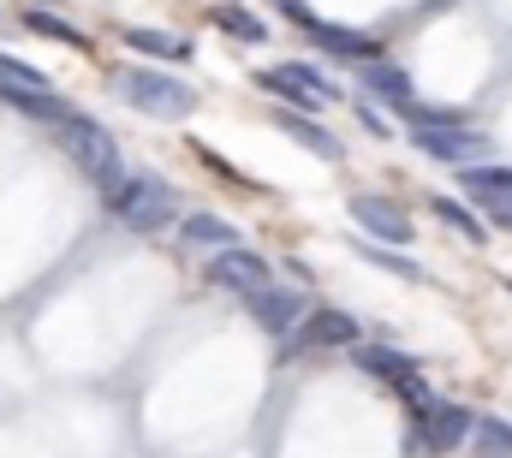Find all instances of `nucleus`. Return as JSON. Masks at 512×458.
Returning a JSON list of instances; mask_svg holds the SVG:
<instances>
[{
	"mask_svg": "<svg viewBox=\"0 0 512 458\" xmlns=\"http://www.w3.org/2000/svg\"><path fill=\"white\" fill-rule=\"evenodd\" d=\"M108 84H114V96L126 108H137V114H149V119H191L197 114V90L185 78H167V72H149V66H120Z\"/></svg>",
	"mask_w": 512,
	"mask_h": 458,
	"instance_id": "nucleus-1",
	"label": "nucleus"
},
{
	"mask_svg": "<svg viewBox=\"0 0 512 458\" xmlns=\"http://www.w3.org/2000/svg\"><path fill=\"white\" fill-rule=\"evenodd\" d=\"M60 149L72 155V167H78L90 185H102V191L126 185V161H120L114 131H108V125H96L90 114H72L66 125H60Z\"/></svg>",
	"mask_w": 512,
	"mask_h": 458,
	"instance_id": "nucleus-2",
	"label": "nucleus"
},
{
	"mask_svg": "<svg viewBox=\"0 0 512 458\" xmlns=\"http://www.w3.org/2000/svg\"><path fill=\"white\" fill-rule=\"evenodd\" d=\"M108 209H114V221H126L131 232H161L173 221V185L155 179V173H131L126 185L108 191Z\"/></svg>",
	"mask_w": 512,
	"mask_h": 458,
	"instance_id": "nucleus-3",
	"label": "nucleus"
},
{
	"mask_svg": "<svg viewBox=\"0 0 512 458\" xmlns=\"http://www.w3.org/2000/svg\"><path fill=\"white\" fill-rule=\"evenodd\" d=\"M411 143L447 167H483V155H489V137L471 125H411Z\"/></svg>",
	"mask_w": 512,
	"mask_h": 458,
	"instance_id": "nucleus-4",
	"label": "nucleus"
},
{
	"mask_svg": "<svg viewBox=\"0 0 512 458\" xmlns=\"http://www.w3.org/2000/svg\"><path fill=\"white\" fill-rule=\"evenodd\" d=\"M262 90H274V96H286V102H298L304 114H322L340 90L316 72V66H304V60H286V66H268L262 72Z\"/></svg>",
	"mask_w": 512,
	"mask_h": 458,
	"instance_id": "nucleus-5",
	"label": "nucleus"
},
{
	"mask_svg": "<svg viewBox=\"0 0 512 458\" xmlns=\"http://www.w3.org/2000/svg\"><path fill=\"white\" fill-rule=\"evenodd\" d=\"M459 185H465V197L483 209V215H495V221H507L512 227V167H459Z\"/></svg>",
	"mask_w": 512,
	"mask_h": 458,
	"instance_id": "nucleus-6",
	"label": "nucleus"
},
{
	"mask_svg": "<svg viewBox=\"0 0 512 458\" xmlns=\"http://www.w3.org/2000/svg\"><path fill=\"white\" fill-rule=\"evenodd\" d=\"M423 417V441L435 447V453H459L471 435H477V417L465 411V405H453V399H435L429 411H417Z\"/></svg>",
	"mask_w": 512,
	"mask_h": 458,
	"instance_id": "nucleus-7",
	"label": "nucleus"
},
{
	"mask_svg": "<svg viewBox=\"0 0 512 458\" xmlns=\"http://www.w3.org/2000/svg\"><path fill=\"white\" fill-rule=\"evenodd\" d=\"M209 280L221 286V292H262L268 286V262L256 256V250H245V244H233V250H215V262H209Z\"/></svg>",
	"mask_w": 512,
	"mask_h": 458,
	"instance_id": "nucleus-8",
	"label": "nucleus"
},
{
	"mask_svg": "<svg viewBox=\"0 0 512 458\" xmlns=\"http://www.w3.org/2000/svg\"><path fill=\"white\" fill-rule=\"evenodd\" d=\"M251 322L262 334H292L304 322V298L286 286H262V292H251Z\"/></svg>",
	"mask_w": 512,
	"mask_h": 458,
	"instance_id": "nucleus-9",
	"label": "nucleus"
},
{
	"mask_svg": "<svg viewBox=\"0 0 512 458\" xmlns=\"http://www.w3.org/2000/svg\"><path fill=\"white\" fill-rule=\"evenodd\" d=\"M352 221L370 232V238H382V244H411V221H405V209L387 203V197H352Z\"/></svg>",
	"mask_w": 512,
	"mask_h": 458,
	"instance_id": "nucleus-10",
	"label": "nucleus"
},
{
	"mask_svg": "<svg viewBox=\"0 0 512 458\" xmlns=\"http://www.w3.org/2000/svg\"><path fill=\"white\" fill-rule=\"evenodd\" d=\"M304 30H310V36H316L328 54H340V60H364V66H370V60H382V42H376V36H364V30H346V24H322V18H310Z\"/></svg>",
	"mask_w": 512,
	"mask_h": 458,
	"instance_id": "nucleus-11",
	"label": "nucleus"
},
{
	"mask_svg": "<svg viewBox=\"0 0 512 458\" xmlns=\"http://www.w3.org/2000/svg\"><path fill=\"white\" fill-rule=\"evenodd\" d=\"M364 90H370L376 102H387V108H399V114L417 102L411 72H399V66H387V60H370V66H364Z\"/></svg>",
	"mask_w": 512,
	"mask_h": 458,
	"instance_id": "nucleus-12",
	"label": "nucleus"
},
{
	"mask_svg": "<svg viewBox=\"0 0 512 458\" xmlns=\"http://www.w3.org/2000/svg\"><path fill=\"white\" fill-rule=\"evenodd\" d=\"M274 119H280V131H286L292 143H304L310 155H322V161H340V155H346V149H340V137H334L328 125H316L310 114H274Z\"/></svg>",
	"mask_w": 512,
	"mask_h": 458,
	"instance_id": "nucleus-13",
	"label": "nucleus"
},
{
	"mask_svg": "<svg viewBox=\"0 0 512 458\" xmlns=\"http://www.w3.org/2000/svg\"><path fill=\"white\" fill-rule=\"evenodd\" d=\"M304 345H358V322L346 316V310H316V316H304Z\"/></svg>",
	"mask_w": 512,
	"mask_h": 458,
	"instance_id": "nucleus-14",
	"label": "nucleus"
},
{
	"mask_svg": "<svg viewBox=\"0 0 512 458\" xmlns=\"http://www.w3.org/2000/svg\"><path fill=\"white\" fill-rule=\"evenodd\" d=\"M358 369L382 375L387 387H405V381H417V363H411L405 351H393V345H364V351H358Z\"/></svg>",
	"mask_w": 512,
	"mask_h": 458,
	"instance_id": "nucleus-15",
	"label": "nucleus"
},
{
	"mask_svg": "<svg viewBox=\"0 0 512 458\" xmlns=\"http://www.w3.org/2000/svg\"><path fill=\"white\" fill-rule=\"evenodd\" d=\"M185 244H197V250H233L239 227L221 221V215H185Z\"/></svg>",
	"mask_w": 512,
	"mask_h": 458,
	"instance_id": "nucleus-16",
	"label": "nucleus"
},
{
	"mask_svg": "<svg viewBox=\"0 0 512 458\" xmlns=\"http://www.w3.org/2000/svg\"><path fill=\"white\" fill-rule=\"evenodd\" d=\"M209 18H215V30H227V36H239V42H251V48L268 42V24L256 18L251 6H233V0H227V6H215Z\"/></svg>",
	"mask_w": 512,
	"mask_h": 458,
	"instance_id": "nucleus-17",
	"label": "nucleus"
},
{
	"mask_svg": "<svg viewBox=\"0 0 512 458\" xmlns=\"http://www.w3.org/2000/svg\"><path fill=\"white\" fill-rule=\"evenodd\" d=\"M126 42L149 60H191V42L173 36V30H126Z\"/></svg>",
	"mask_w": 512,
	"mask_h": 458,
	"instance_id": "nucleus-18",
	"label": "nucleus"
},
{
	"mask_svg": "<svg viewBox=\"0 0 512 458\" xmlns=\"http://www.w3.org/2000/svg\"><path fill=\"white\" fill-rule=\"evenodd\" d=\"M471 441H477V458H512V423H501V417H483Z\"/></svg>",
	"mask_w": 512,
	"mask_h": 458,
	"instance_id": "nucleus-19",
	"label": "nucleus"
},
{
	"mask_svg": "<svg viewBox=\"0 0 512 458\" xmlns=\"http://www.w3.org/2000/svg\"><path fill=\"white\" fill-rule=\"evenodd\" d=\"M435 215H441V221H447L453 232H465L471 244H483V238H489V232H483V221H477L465 203H453V197H435Z\"/></svg>",
	"mask_w": 512,
	"mask_h": 458,
	"instance_id": "nucleus-20",
	"label": "nucleus"
},
{
	"mask_svg": "<svg viewBox=\"0 0 512 458\" xmlns=\"http://www.w3.org/2000/svg\"><path fill=\"white\" fill-rule=\"evenodd\" d=\"M24 24L42 30V36H54V42H66V48H84V36H78L66 18H54V12H24Z\"/></svg>",
	"mask_w": 512,
	"mask_h": 458,
	"instance_id": "nucleus-21",
	"label": "nucleus"
},
{
	"mask_svg": "<svg viewBox=\"0 0 512 458\" xmlns=\"http://www.w3.org/2000/svg\"><path fill=\"white\" fill-rule=\"evenodd\" d=\"M370 262H382V268H393L399 280H423V268H417V262H405V256H393V250H370Z\"/></svg>",
	"mask_w": 512,
	"mask_h": 458,
	"instance_id": "nucleus-22",
	"label": "nucleus"
}]
</instances>
